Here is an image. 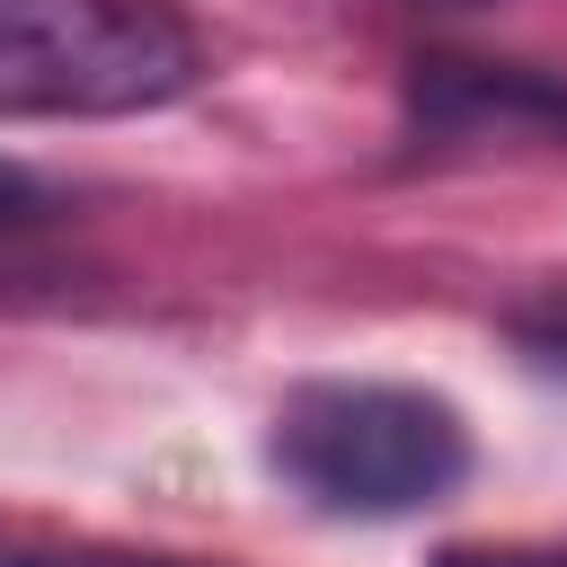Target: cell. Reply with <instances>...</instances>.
Wrapping results in <instances>:
<instances>
[{
	"label": "cell",
	"mask_w": 567,
	"mask_h": 567,
	"mask_svg": "<svg viewBox=\"0 0 567 567\" xmlns=\"http://www.w3.org/2000/svg\"><path fill=\"white\" fill-rule=\"evenodd\" d=\"M266 461L275 478L319 505V514H354V523H399L443 505L470 478V425L443 390L425 381H301L284 390L275 425H266Z\"/></svg>",
	"instance_id": "1"
},
{
	"label": "cell",
	"mask_w": 567,
	"mask_h": 567,
	"mask_svg": "<svg viewBox=\"0 0 567 567\" xmlns=\"http://www.w3.org/2000/svg\"><path fill=\"white\" fill-rule=\"evenodd\" d=\"M434 567H567V549H443Z\"/></svg>",
	"instance_id": "6"
},
{
	"label": "cell",
	"mask_w": 567,
	"mask_h": 567,
	"mask_svg": "<svg viewBox=\"0 0 567 567\" xmlns=\"http://www.w3.org/2000/svg\"><path fill=\"white\" fill-rule=\"evenodd\" d=\"M408 142L425 159L452 151H567V80L532 62H416Z\"/></svg>",
	"instance_id": "3"
},
{
	"label": "cell",
	"mask_w": 567,
	"mask_h": 567,
	"mask_svg": "<svg viewBox=\"0 0 567 567\" xmlns=\"http://www.w3.org/2000/svg\"><path fill=\"white\" fill-rule=\"evenodd\" d=\"M35 213H44V186H35L18 159H0V230H27Z\"/></svg>",
	"instance_id": "5"
},
{
	"label": "cell",
	"mask_w": 567,
	"mask_h": 567,
	"mask_svg": "<svg viewBox=\"0 0 567 567\" xmlns=\"http://www.w3.org/2000/svg\"><path fill=\"white\" fill-rule=\"evenodd\" d=\"M213 71L177 0H0V124H115Z\"/></svg>",
	"instance_id": "2"
},
{
	"label": "cell",
	"mask_w": 567,
	"mask_h": 567,
	"mask_svg": "<svg viewBox=\"0 0 567 567\" xmlns=\"http://www.w3.org/2000/svg\"><path fill=\"white\" fill-rule=\"evenodd\" d=\"M18 567H35V558H18ZM44 567H168V558H44Z\"/></svg>",
	"instance_id": "7"
},
{
	"label": "cell",
	"mask_w": 567,
	"mask_h": 567,
	"mask_svg": "<svg viewBox=\"0 0 567 567\" xmlns=\"http://www.w3.org/2000/svg\"><path fill=\"white\" fill-rule=\"evenodd\" d=\"M514 346L549 372H567V292H549L540 310H514Z\"/></svg>",
	"instance_id": "4"
}]
</instances>
